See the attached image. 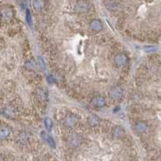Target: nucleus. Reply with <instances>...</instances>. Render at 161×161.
<instances>
[{
    "label": "nucleus",
    "instance_id": "1",
    "mask_svg": "<svg viewBox=\"0 0 161 161\" xmlns=\"http://www.w3.org/2000/svg\"><path fill=\"white\" fill-rule=\"evenodd\" d=\"M81 142H82V138H81L80 136L77 134L70 136L68 138V140H67L68 145L71 147H76V146H80Z\"/></svg>",
    "mask_w": 161,
    "mask_h": 161
},
{
    "label": "nucleus",
    "instance_id": "2",
    "mask_svg": "<svg viewBox=\"0 0 161 161\" xmlns=\"http://www.w3.org/2000/svg\"><path fill=\"white\" fill-rule=\"evenodd\" d=\"M76 123H77V117L76 115H74L72 113L66 115L65 120H64V124L66 127H68V128L74 127L76 125Z\"/></svg>",
    "mask_w": 161,
    "mask_h": 161
},
{
    "label": "nucleus",
    "instance_id": "3",
    "mask_svg": "<svg viewBox=\"0 0 161 161\" xmlns=\"http://www.w3.org/2000/svg\"><path fill=\"white\" fill-rule=\"evenodd\" d=\"M89 10V3L86 1H80L76 3V11L79 13H84Z\"/></svg>",
    "mask_w": 161,
    "mask_h": 161
},
{
    "label": "nucleus",
    "instance_id": "4",
    "mask_svg": "<svg viewBox=\"0 0 161 161\" xmlns=\"http://www.w3.org/2000/svg\"><path fill=\"white\" fill-rule=\"evenodd\" d=\"M110 96L115 101H119L123 96V91L121 87H114L110 91Z\"/></svg>",
    "mask_w": 161,
    "mask_h": 161
},
{
    "label": "nucleus",
    "instance_id": "5",
    "mask_svg": "<svg viewBox=\"0 0 161 161\" xmlns=\"http://www.w3.org/2000/svg\"><path fill=\"white\" fill-rule=\"evenodd\" d=\"M114 61H115V63H116L117 66H122L127 62V57L124 54H118L115 57Z\"/></svg>",
    "mask_w": 161,
    "mask_h": 161
},
{
    "label": "nucleus",
    "instance_id": "6",
    "mask_svg": "<svg viewBox=\"0 0 161 161\" xmlns=\"http://www.w3.org/2000/svg\"><path fill=\"white\" fill-rule=\"evenodd\" d=\"M92 105L97 107V108H101L105 105V100L102 96H96L92 99L91 101Z\"/></svg>",
    "mask_w": 161,
    "mask_h": 161
},
{
    "label": "nucleus",
    "instance_id": "7",
    "mask_svg": "<svg viewBox=\"0 0 161 161\" xmlns=\"http://www.w3.org/2000/svg\"><path fill=\"white\" fill-rule=\"evenodd\" d=\"M90 28L93 31L100 32L103 28L102 23L99 20H93L90 22Z\"/></svg>",
    "mask_w": 161,
    "mask_h": 161
},
{
    "label": "nucleus",
    "instance_id": "8",
    "mask_svg": "<svg viewBox=\"0 0 161 161\" xmlns=\"http://www.w3.org/2000/svg\"><path fill=\"white\" fill-rule=\"evenodd\" d=\"M41 135H42V138H44V140L50 145V147H52V148H55V142H54V140L53 139V138H52L50 134H48L46 132L44 131V132L41 133Z\"/></svg>",
    "mask_w": 161,
    "mask_h": 161
},
{
    "label": "nucleus",
    "instance_id": "9",
    "mask_svg": "<svg viewBox=\"0 0 161 161\" xmlns=\"http://www.w3.org/2000/svg\"><path fill=\"white\" fill-rule=\"evenodd\" d=\"M11 130L9 127L7 126H1L0 127V139H5L10 135Z\"/></svg>",
    "mask_w": 161,
    "mask_h": 161
},
{
    "label": "nucleus",
    "instance_id": "10",
    "mask_svg": "<svg viewBox=\"0 0 161 161\" xmlns=\"http://www.w3.org/2000/svg\"><path fill=\"white\" fill-rule=\"evenodd\" d=\"M12 15L13 13L9 8H5L2 11V17L5 21H9L12 18Z\"/></svg>",
    "mask_w": 161,
    "mask_h": 161
},
{
    "label": "nucleus",
    "instance_id": "11",
    "mask_svg": "<svg viewBox=\"0 0 161 161\" xmlns=\"http://www.w3.org/2000/svg\"><path fill=\"white\" fill-rule=\"evenodd\" d=\"M32 6H33L34 10L39 11L42 10L43 7H45V2H44V0H33Z\"/></svg>",
    "mask_w": 161,
    "mask_h": 161
},
{
    "label": "nucleus",
    "instance_id": "12",
    "mask_svg": "<svg viewBox=\"0 0 161 161\" xmlns=\"http://www.w3.org/2000/svg\"><path fill=\"white\" fill-rule=\"evenodd\" d=\"M113 133V136L116 137V138H121V137H123V135L125 134V131L121 126L114 127Z\"/></svg>",
    "mask_w": 161,
    "mask_h": 161
},
{
    "label": "nucleus",
    "instance_id": "13",
    "mask_svg": "<svg viewBox=\"0 0 161 161\" xmlns=\"http://www.w3.org/2000/svg\"><path fill=\"white\" fill-rule=\"evenodd\" d=\"M100 122V119L98 118V117L91 114L88 117V123L91 126H96V125H98V123Z\"/></svg>",
    "mask_w": 161,
    "mask_h": 161
},
{
    "label": "nucleus",
    "instance_id": "14",
    "mask_svg": "<svg viewBox=\"0 0 161 161\" xmlns=\"http://www.w3.org/2000/svg\"><path fill=\"white\" fill-rule=\"evenodd\" d=\"M134 128H135L136 131H138V133H142V132L146 131V126L143 122H138L135 124Z\"/></svg>",
    "mask_w": 161,
    "mask_h": 161
},
{
    "label": "nucleus",
    "instance_id": "15",
    "mask_svg": "<svg viewBox=\"0 0 161 161\" xmlns=\"http://www.w3.org/2000/svg\"><path fill=\"white\" fill-rule=\"evenodd\" d=\"M45 126L48 131H50L52 126H53V122L50 117H46L45 119Z\"/></svg>",
    "mask_w": 161,
    "mask_h": 161
},
{
    "label": "nucleus",
    "instance_id": "16",
    "mask_svg": "<svg viewBox=\"0 0 161 161\" xmlns=\"http://www.w3.org/2000/svg\"><path fill=\"white\" fill-rule=\"evenodd\" d=\"M156 46H153V45H147V46H145L143 48V50L145 51L146 53H151V52H155L156 50Z\"/></svg>",
    "mask_w": 161,
    "mask_h": 161
},
{
    "label": "nucleus",
    "instance_id": "17",
    "mask_svg": "<svg viewBox=\"0 0 161 161\" xmlns=\"http://www.w3.org/2000/svg\"><path fill=\"white\" fill-rule=\"evenodd\" d=\"M38 64H39V66H40V67L41 70H45V62H44V60H43V59H42L40 57L38 58Z\"/></svg>",
    "mask_w": 161,
    "mask_h": 161
},
{
    "label": "nucleus",
    "instance_id": "18",
    "mask_svg": "<svg viewBox=\"0 0 161 161\" xmlns=\"http://www.w3.org/2000/svg\"><path fill=\"white\" fill-rule=\"evenodd\" d=\"M26 20H27V22L28 23V25H31V23H32V18H31V13L29 10L26 11Z\"/></svg>",
    "mask_w": 161,
    "mask_h": 161
},
{
    "label": "nucleus",
    "instance_id": "19",
    "mask_svg": "<svg viewBox=\"0 0 161 161\" xmlns=\"http://www.w3.org/2000/svg\"><path fill=\"white\" fill-rule=\"evenodd\" d=\"M0 161H3V160L2 158H0Z\"/></svg>",
    "mask_w": 161,
    "mask_h": 161
}]
</instances>
